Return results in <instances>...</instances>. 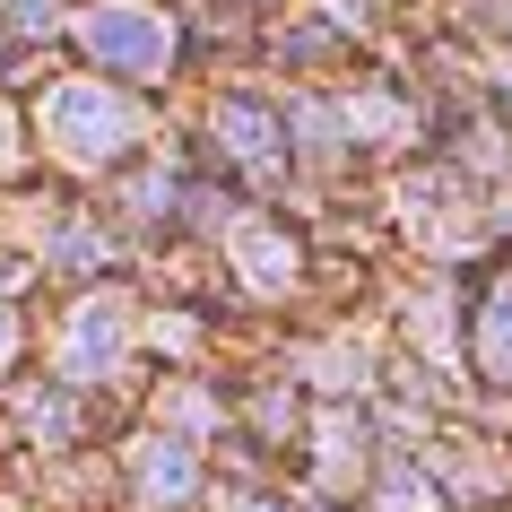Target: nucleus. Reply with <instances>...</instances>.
Here are the masks:
<instances>
[{
  "mask_svg": "<svg viewBox=\"0 0 512 512\" xmlns=\"http://www.w3.org/2000/svg\"><path fill=\"white\" fill-rule=\"evenodd\" d=\"M87 53L139 70V61L165 53V27H157V18H139V9H96V18H87Z\"/></svg>",
  "mask_w": 512,
  "mask_h": 512,
  "instance_id": "obj_1",
  "label": "nucleus"
},
{
  "mask_svg": "<svg viewBox=\"0 0 512 512\" xmlns=\"http://www.w3.org/2000/svg\"><path fill=\"white\" fill-rule=\"evenodd\" d=\"M478 348H486V365H504V374H512V304H486Z\"/></svg>",
  "mask_w": 512,
  "mask_h": 512,
  "instance_id": "obj_2",
  "label": "nucleus"
}]
</instances>
